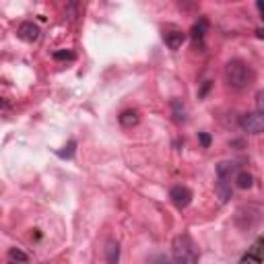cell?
<instances>
[{"instance_id":"cell-3","label":"cell","mask_w":264,"mask_h":264,"mask_svg":"<svg viewBox=\"0 0 264 264\" xmlns=\"http://www.w3.org/2000/svg\"><path fill=\"white\" fill-rule=\"evenodd\" d=\"M240 126L246 132H250V135H260V132H264V116L258 110L256 112H246L240 118Z\"/></svg>"},{"instance_id":"cell-6","label":"cell","mask_w":264,"mask_h":264,"mask_svg":"<svg viewBox=\"0 0 264 264\" xmlns=\"http://www.w3.org/2000/svg\"><path fill=\"white\" fill-rule=\"evenodd\" d=\"M163 42L170 50H180L182 44L186 42V33L180 31V29H168L163 33Z\"/></svg>"},{"instance_id":"cell-17","label":"cell","mask_w":264,"mask_h":264,"mask_svg":"<svg viewBox=\"0 0 264 264\" xmlns=\"http://www.w3.org/2000/svg\"><path fill=\"white\" fill-rule=\"evenodd\" d=\"M75 147H77V143H69V147H64V151H58V155H60V157H66V159H71V157L75 155Z\"/></svg>"},{"instance_id":"cell-1","label":"cell","mask_w":264,"mask_h":264,"mask_svg":"<svg viewBox=\"0 0 264 264\" xmlns=\"http://www.w3.org/2000/svg\"><path fill=\"white\" fill-rule=\"evenodd\" d=\"M225 81L234 89H246L254 81V71L244 60H229L225 64Z\"/></svg>"},{"instance_id":"cell-7","label":"cell","mask_w":264,"mask_h":264,"mask_svg":"<svg viewBox=\"0 0 264 264\" xmlns=\"http://www.w3.org/2000/svg\"><path fill=\"white\" fill-rule=\"evenodd\" d=\"M231 176H238V163L236 161H221L217 165V178L223 182H229Z\"/></svg>"},{"instance_id":"cell-16","label":"cell","mask_w":264,"mask_h":264,"mask_svg":"<svg viewBox=\"0 0 264 264\" xmlns=\"http://www.w3.org/2000/svg\"><path fill=\"white\" fill-rule=\"evenodd\" d=\"M149 264H174L168 256H165V254H155V256H151L149 258Z\"/></svg>"},{"instance_id":"cell-10","label":"cell","mask_w":264,"mask_h":264,"mask_svg":"<svg viewBox=\"0 0 264 264\" xmlns=\"http://www.w3.org/2000/svg\"><path fill=\"white\" fill-rule=\"evenodd\" d=\"M120 124L124 128H132V126H137L139 124V114L137 112H132V110H126L120 114Z\"/></svg>"},{"instance_id":"cell-13","label":"cell","mask_w":264,"mask_h":264,"mask_svg":"<svg viewBox=\"0 0 264 264\" xmlns=\"http://www.w3.org/2000/svg\"><path fill=\"white\" fill-rule=\"evenodd\" d=\"M9 260H11V264H27L29 256L23 250H19V248H11L9 250Z\"/></svg>"},{"instance_id":"cell-14","label":"cell","mask_w":264,"mask_h":264,"mask_svg":"<svg viewBox=\"0 0 264 264\" xmlns=\"http://www.w3.org/2000/svg\"><path fill=\"white\" fill-rule=\"evenodd\" d=\"M236 186L242 188V190H248V188L252 186V176H250L248 172H238V176H236Z\"/></svg>"},{"instance_id":"cell-21","label":"cell","mask_w":264,"mask_h":264,"mask_svg":"<svg viewBox=\"0 0 264 264\" xmlns=\"http://www.w3.org/2000/svg\"><path fill=\"white\" fill-rule=\"evenodd\" d=\"M256 36H258L260 40H264V29H258V31H256Z\"/></svg>"},{"instance_id":"cell-2","label":"cell","mask_w":264,"mask_h":264,"mask_svg":"<svg viewBox=\"0 0 264 264\" xmlns=\"http://www.w3.org/2000/svg\"><path fill=\"white\" fill-rule=\"evenodd\" d=\"M174 262L176 264H198V258H201V254H198V248L196 244L192 242L190 236H178L174 240Z\"/></svg>"},{"instance_id":"cell-9","label":"cell","mask_w":264,"mask_h":264,"mask_svg":"<svg viewBox=\"0 0 264 264\" xmlns=\"http://www.w3.org/2000/svg\"><path fill=\"white\" fill-rule=\"evenodd\" d=\"M118 260H120V244L110 240L108 246H106V262L108 264H118Z\"/></svg>"},{"instance_id":"cell-8","label":"cell","mask_w":264,"mask_h":264,"mask_svg":"<svg viewBox=\"0 0 264 264\" xmlns=\"http://www.w3.org/2000/svg\"><path fill=\"white\" fill-rule=\"evenodd\" d=\"M207 27H209V23H207V19H198L194 25H192V31H190V38H192V42H194V46H198L203 42V38H205V33H207Z\"/></svg>"},{"instance_id":"cell-12","label":"cell","mask_w":264,"mask_h":264,"mask_svg":"<svg viewBox=\"0 0 264 264\" xmlns=\"http://www.w3.org/2000/svg\"><path fill=\"white\" fill-rule=\"evenodd\" d=\"M215 192H217V196H219V201H221V203H227L229 198H231V186H229L227 182H223V180L217 182Z\"/></svg>"},{"instance_id":"cell-18","label":"cell","mask_w":264,"mask_h":264,"mask_svg":"<svg viewBox=\"0 0 264 264\" xmlns=\"http://www.w3.org/2000/svg\"><path fill=\"white\" fill-rule=\"evenodd\" d=\"M256 108H258V112L264 116V91H260V93L256 95Z\"/></svg>"},{"instance_id":"cell-15","label":"cell","mask_w":264,"mask_h":264,"mask_svg":"<svg viewBox=\"0 0 264 264\" xmlns=\"http://www.w3.org/2000/svg\"><path fill=\"white\" fill-rule=\"evenodd\" d=\"M54 58H56V60H69V62H73V60H75V54H73L71 50H58V52H54Z\"/></svg>"},{"instance_id":"cell-20","label":"cell","mask_w":264,"mask_h":264,"mask_svg":"<svg viewBox=\"0 0 264 264\" xmlns=\"http://www.w3.org/2000/svg\"><path fill=\"white\" fill-rule=\"evenodd\" d=\"M256 7H258L260 15H262V19H264V0H258V3H256Z\"/></svg>"},{"instance_id":"cell-4","label":"cell","mask_w":264,"mask_h":264,"mask_svg":"<svg viewBox=\"0 0 264 264\" xmlns=\"http://www.w3.org/2000/svg\"><path fill=\"white\" fill-rule=\"evenodd\" d=\"M170 198H172V203H174L178 209H186V207L192 203V192H190V188H186V186H174L172 192H170Z\"/></svg>"},{"instance_id":"cell-11","label":"cell","mask_w":264,"mask_h":264,"mask_svg":"<svg viewBox=\"0 0 264 264\" xmlns=\"http://www.w3.org/2000/svg\"><path fill=\"white\" fill-rule=\"evenodd\" d=\"M172 114H174V120L178 124L186 122V108H184V104L180 102V99H174L172 102Z\"/></svg>"},{"instance_id":"cell-19","label":"cell","mask_w":264,"mask_h":264,"mask_svg":"<svg viewBox=\"0 0 264 264\" xmlns=\"http://www.w3.org/2000/svg\"><path fill=\"white\" fill-rule=\"evenodd\" d=\"M198 141H201V145H203L205 149L211 147V135H207V132H201V135H198Z\"/></svg>"},{"instance_id":"cell-5","label":"cell","mask_w":264,"mask_h":264,"mask_svg":"<svg viewBox=\"0 0 264 264\" xmlns=\"http://www.w3.org/2000/svg\"><path fill=\"white\" fill-rule=\"evenodd\" d=\"M19 38L23 40V42H27V44H33V42H38L40 40V27L33 23V21H25V23H21L19 25Z\"/></svg>"}]
</instances>
